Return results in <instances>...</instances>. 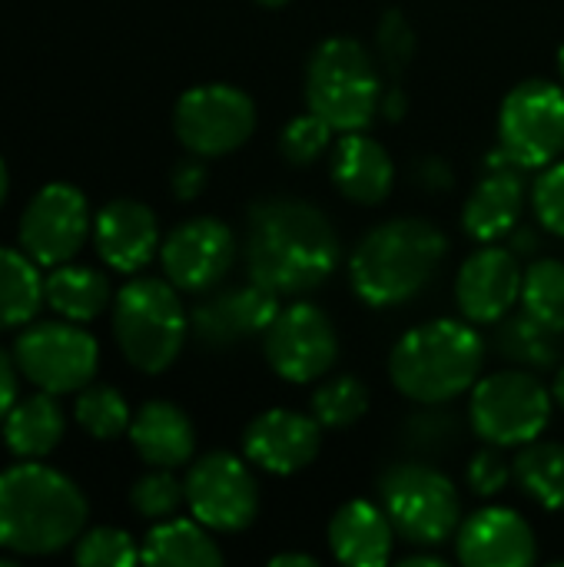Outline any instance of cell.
Masks as SVG:
<instances>
[{"label":"cell","mask_w":564,"mask_h":567,"mask_svg":"<svg viewBox=\"0 0 564 567\" xmlns=\"http://www.w3.org/2000/svg\"><path fill=\"white\" fill-rule=\"evenodd\" d=\"M342 262L329 216L296 196H266L246 216L249 279L276 296H306L326 286Z\"/></svg>","instance_id":"6da1fadb"},{"label":"cell","mask_w":564,"mask_h":567,"mask_svg":"<svg viewBox=\"0 0 564 567\" xmlns=\"http://www.w3.org/2000/svg\"><path fill=\"white\" fill-rule=\"evenodd\" d=\"M449 256L445 233L419 216L389 219L362 236L349 276L356 296L372 309L406 306L422 296Z\"/></svg>","instance_id":"7a4b0ae2"},{"label":"cell","mask_w":564,"mask_h":567,"mask_svg":"<svg viewBox=\"0 0 564 567\" xmlns=\"http://www.w3.org/2000/svg\"><path fill=\"white\" fill-rule=\"evenodd\" d=\"M485 365V342L469 322L432 319L409 329L389 355L392 385L419 405H445L472 392Z\"/></svg>","instance_id":"3957f363"},{"label":"cell","mask_w":564,"mask_h":567,"mask_svg":"<svg viewBox=\"0 0 564 567\" xmlns=\"http://www.w3.org/2000/svg\"><path fill=\"white\" fill-rule=\"evenodd\" d=\"M86 522L80 488L53 468L17 465L0 475V548L53 555L76 542Z\"/></svg>","instance_id":"277c9868"},{"label":"cell","mask_w":564,"mask_h":567,"mask_svg":"<svg viewBox=\"0 0 564 567\" xmlns=\"http://www.w3.org/2000/svg\"><path fill=\"white\" fill-rule=\"evenodd\" d=\"M306 103L336 133L366 130L382 110L376 56L356 37L322 40L306 63Z\"/></svg>","instance_id":"5b68a950"},{"label":"cell","mask_w":564,"mask_h":567,"mask_svg":"<svg viewBox=\"0 0 564 567\" xmlns=\"http://www.w3.org/2000/svg\"><path fill=\"white\" fill-rule=\"evenodd\" d=\"M113 332L126 362L140 372H163L183 352L189 319L173 282L133 279L113 302Z\"/></svg>","instance_id":"8992f818"},{"label":"cell","mask_w":564,"mask_h":567,"mask_svg":"<svg viewBox=\"0 0 564 567\" xmlns=\"http://www.w3.org/2000/svg\"><path fill=\"white\" fill-rule=\"evenodd\" d=\"M379 505L396 535L416 548H439L462 525L455 485L425 462H392L379 475Z\"/></svg>","instance_id":"52a82bcc"},{"label":"cell","mask_w":564,"mask_h":567,"mask_svg":"<svg viewBox=\"0 0 564 567\" xmlns=\"http://www.w3.org/2000/svg\"><path fill=\"white\" fill-rule=\"evenodd\" d=\"M555 395L529 369L495 372L472 385L469 422L475 435L499 449L535 442L552 422Z\"/></svg>","instance_id":"ba28073f"},{"label":"cell","mask_w":564,"mask_h":567,"mask_svg":"<svg viewBox=\"0 0 564 567\" xmlns=\"http://www.w3.org/2000/svg\"><path fill=\"white\" fill-rule=\"evenodd\" d=\"M499 146L522 169H545L564 153V90L552 80H525L502 100Z\"/></svg>","instance_id":"9c48e42d"},{"label":"cell","mask_w":564,"mask_h":567,"mask_svg":"<svg viewBox=\"0 0 564 567\" xmlns=\"http://www.w3.org/2000/svg\"><path fill=\"white\" fill-rule=\"evenodd\" d=\"M180 143L196 156H226L256 130V103L229 83L193 86L173 110Z\"/></svg>","instance_id":"30bf717a"},{"label":"cell","mask_w":564,"mask_h":567,"mask_svg":"<svg viewBox=\"0 0 564 567\" xmlns=\"http://www.w3.org/2000/svg\"><path fill=\"white\" fill-rule=\"evenodd\" d=\"M186 505L209 532H243L259 515V485L249 465L229 452H209L186 475Z\"/></svg>","instance_id":"8fae6325"},{"label":"cell","mask_w":564,"mask_h":567,"mask_svg":"<svg viewBox=\"0 0 564 567\" xmlns=\"http://www.w3.org/2000/svg\"><path fill=\"white\" fill-rule=\"evenodd\" d=\"M13 359L37 389L63 395L93 382L100 349L90 332L70 322H40L17 339Z\"/></svg>","instance_id":"7c38bea8"},{"label":"cell","mask_w":564,"mask_h":567,"mask_svg":"<svg viewBox=\"0 0 564 567\" xmlns=\"http://www.w3.org/2000/svg\"><path fill=\"white\" fill-rule=\"evenodd\" d=\"M266 359L286 382H316L339 359V336L332 319L312 302H293L279 309L266 329Z\"/></svg>","instance_id":"4fadbf2b"},{"label":"cell","mask_w":564,"mask_h":567,"mask_svg":"<svg viewBox=\"0 0 564 567\" xmlns=\"http://www.w3.org/2000/svg\"><path fill=\"white\" fill-rule=\"evenodd\" d=\"M236 252H239L236 233L213 216H199L180 223L163 239L160 259L166 279L180 292H209L229 276Z\"/></svg>","instance_id":"5bb4252c"},{"label":"cell","mask_w":564,"mask_h":567,"mask_svg":"<svg viewBox=\"0 0 564 567\" xmlns=\"http://www.w3.org/2000/svg\"><path fill=\"white\" fill-rule=\"evenodd\" d=\"M90 209L80 189L66 183L43 186L20 219V246L37 266H63L86 239Z\"/></svg>","instance_id":"9a60e30c"},{"label":"cell","mask_w":564,"mask_h":567,"mask_svg":"<svg viewBox=\"0 0 564 567\" xmlns=\"http://www.w3.org/2000/svg\"><path fill=\"white\" fill-rule=\"evenodd\" d=\"M522 279L525 272L515 252L495 243H482V249H475L462 262L455 279V299L462 316L475 326L502 322L522 302Z\"/></svg>","instance_id":"2e32d148"},{"label":"cell","mask_w":564,"mask_h":567,"mask_svg":"<svg viewBox=\"0 0 564 567\" xmlns=\"http://www.w3.org/2000/svg\"><path fill=\"white\" fill-rule=\"evenodd\" d=\"M322 449V425L316 415L293 409H269L256 415L243 435L246 458L269 475H296L316 462Z\"/></svg>","instance_id":"e0dca14e"},{"label":"cell","mask_w":564,"mask_h":567,"mask_svg":"<svg viewBox=\"0 0 564 567\" xmlns=\"http://www.w3.org/2000/svg\"><path fill=\"white\" fill-rule=\"evenodd\" d=\"M276 299L279 296L263 289L259 282L209 292L193 309L189 329L203 346H213V349H226L243 339L266 336V329L273 326V319L279 312Z\"/></svg>","instance_id":"ac0fdd59"},{"label":"cell","mask_w":564,"mask_h":567,"mask_svg":"<svg viewBox=\"0 0 564 567\" xmlns=\"http://www.w3.org/2000/svg\"><path fill=\"white\" fill-rule=\"evenodd\" d=\"M525 196H529L525 169L519 163H512L509 153L499 146L489 156V173L475 183V189L469 193V199L462 206V229L475 243L505 239L522 219Z\"/></svg>","instance_id":"d6986e66"},{"label":"cell","mask_w":564,"mask_h":567,"mask_svg":"<svg viewBox=\"0 0 564 567\" xmlns=\"http://www.w3.org/2000/svg\"><path fill=\"white\" fill-rule=\"evenodd\" d=\"M455 555L465 567H529L539 555L532 525L512 508H482L455 532Z\"/></svg>","instance_id":"ffe728a7"},{"label":"cell","mask_w":564,"mask_h":567,"mask_svg":"<svg viewBox=\"0 0 564 567\" xmlns=\"http://www.w3.org/2000/svg\"><path fill=\"white\" fill-rule=\"evenodd\" d=\"M100 259L116 272H140L160 249V226L150 206L136 199H113L96 216Z\"/></svg>","instance_id":"44dd1931"},{"label":"cell","mask_w":564,"mask_h":567,"mask_svg":"<svg viewBox=\"0 0 564 567\" xmlns=\"http://www.w3.org/2000/svg\"><path fill=\"white\" fill-rule=\"evenodd\" d=\"M332 183L346 199L359 206H379L396 186V163L389 150L362 130L342 133V140L332 146Z\"/></svg>","instance_id":"7402d4cb"},{"label":"cell","mask_w":564,"mask_h":567,"mask_svg":"<svg viewBox=\"0 0 564 567\" xmlns=\"http://www.w3.org/2000/svg\"><path fill=\"white\" fill-rule=\"evenodd\" d=\"M396 528L382 505L346 502L329 522V548L336 561L349 567H382L392 558Z\"/></svg>","instance_id":"603a6c76"},{"label":"cell","mask_w":564,"mask_h":567,"mask_svg":"<svg viewBox=\"0 0 564 567\" xmlns=\"http://www.w3.org/2000/svg\"><path fill=\"white\" fill-rule=\"evenodd\" d=\"M130 442L153 468H180L196 449L193 422L173 402H146L130 422Z\"/></svg>","instance_id":"cb8c5ba5"},{"label":"cell","mask_w":564,"mask_h":567,"mask_svg":"<svg viewBox=\"0 0 564 567\" xmlns=\"http://www.w3.org/2000/svg\"><path fill=\"white\" fill-rule=\"evenodd\" d=\"M140 561L166 567H216L223 565V551L206 535V525L166 518L146 535Z\"/></svg>","instance_id":"d4e9b609"},{"label":"cell","mask_w":564,"mask_h":567,"mask_svg":"<svg viewBox=\"0 0 564 567\" xmlns=\"http://www.w3.org/2000/svg\"><path fill=\"white\" fill-rule=\"evenodd\" d=\"M63 435V412L50 392L13 405L3 419V442L17 458H43Z\"/></svg>","instance_id":"484cf974"},{"label":"cell","mask_w":564,"mask_h":567,"mask_svg":"<svg viewBox=\"0 0 564 567\" xmlns=\"http://www.w3.org/2000/svg\"><path fill=\"white\" fill-rule=\"evenodd\" d=\"M43 299L70 322L96 319L110 302V282L86 266H60L43 282Z\"/></svg>","instance_id":"4316f807"},{"label":"cell","mask_w":564,"mask_h":567,"mask_svg":"<svg viewBox=\"0 0 564 567\" xmlns=\"http://www.w3.org/2000/svg\"><path fill=\"white\" fill-rule=\"evenodd\" d=\"M562 336L564 332H555L552 326L539 322L535 316H529L522 309L519 316L502 319L499 349L515 365H522L529 372H545V369H555L562 359Z\"/></svg>","instance_id":"83f0119b"},{"label":"cell","mask_w":564,"mask_h":567,"mask_svg":"<svg viewBox=\"0 0 564 567\" xmlns=\"http://www.w3.org/2000/svg\"><path fill=\"white\" fill-rule=\"evenodd\" d=\"M515 482L522 492L548 512H564V445L558 442H529L515 465Z\"/></svg>","instance_id":"f1b7e54d"},{"label":"cell","mask_w":564,"mask_h":567,"mask_svg":"<svg viewBox=\"0 0 564 567\" xmlns=\"http://www.w3.org/2000/svg\"><path fill=\"white\" fill-rule=\"evenodd\" d=\"M43 302V279L30 256L0 249V332L17 329L37 316Z\"/></svg>","instance_id":"f546056e"},{"label":"cell","mask_w":564,"mask_h":567,"mask_svg":"<svg viewBox=\"0 0 564 567\" xmlns=\"http://www.w3.org/2000/svg\"><path fill=\"white\" fill-rule=\"evenodd\" d=\"M369 412V389L356 375H336L326 379L312 392V415L322 429H349Z\"/></svg>","instance_id":"4dcf8cb0"},{"label":"cell","mask_w":564,"mask_h":567,"mask_svg":"<svg viewBox=\"0 0 564 567\" xmlns=\"http://www.w3.org/2000/svg\"><path fill=\"white\" fill-rule=\"evenodd\" d=\"M522 309L555 332H564V262L539 259L525 269Z\"/></svg>","instance_id":"1f68e13d"},{"label":"cell","mask_w":564,"mask_h":567,"mask_svg":"<svg viewBox=\"0 0 564 567\" xmlns=\"http://www.w3.org/2000/svg\"><path fill=\"white\" fill-rule=\"evenodd\" d=\"M73 415L93 439H103V442L130 432L126 399L110 385H83V392L73 405Z\"/></svg>","instance_id":"d6a6232c"},{"label":"cell","mask_w":564,"mask_h":567,"mask_svg":"<svg viewBox=\"0 0 564 567\" xmlns=\"http://www.w3.org/2000/svg\"><path fill=\"white\" fill-rule=\"evenodd\" d=\"M332 133L336 130L309 110V113L286 123V130L279 136V153L293 166H312L332 146Z\"/></svg>","instance_id":"836d02e7"},{"label":"cell","mask_w":564,"mask_h":567,"mask_svg":"<svg viewBox=\"0 0 564 567\" xmlns=\"http://www.w3.org/2000/svg\"><path fill=\"white\" fill-rule=\"evenodd\" d=\"M183 502H186V485H180L170 475V468H156V472L143 475L130 492V505L136 508V515H143L150 522L173 518Z\"/></svg>","instance_id":"e575fe53"},{"label":"cell","mask_w":564,"mask_h":567,"mask_svg":"<svg viewBox=\"0 0 564 567\" xmlns=\"http://www.w3.org/2000/svg\"><path fill=\"white\" fill-rule=\"evenodd\" d=\"M76 565L83 567H130L140 561L136 542L120 528H96L76 542Z\"/></svg>","instance_id":"d590c367"},{"label":"cell","mask_w":564,"mask_h":567,"mask_svg":"<svg viewBox=\"0 0 564 567\" xmlns=\"http://www.w3.org/2000/svg\"><path fill=\"white\" fill-rule=\"evenodd\" d=\"M532 206L539 223L564 239V159H555L552 166L542 169L532 189Z\"/></svg>","instance_id":"8d00e7d4"},{"label":"cell","mask_w":564,"mask_h":567,"mask_svg":"<svg viewBox=\"0 0 564 567\" xmlns=\"http://www.w3.org/2000/svg\"><path fill=\"white\" fill-rule=\"evenodd\" d=\"M376 43H379V60L386 63V70H389L392 76H399V73L409 66L412 53H416L412 27H409V20H406L399 10H389V13L382 17Z\"/></svg>","instance_id":"74e56055"},{"label":"cell","mask_w":564,"mask_h":567,"mask_svg":"<svg viewBox=\"0 0 564 567\" xmlns=\"http://www.w3.org/2000/svg\"><path fill=\"white\" fill-rule=\"evenodd\" d=\"M512 475H515V472L509 468V462H505V455H502V449H499V445L482 449V452L469 462V472H465L469 488H472L475 495H482V498L499 495V492L509 485V478H512Z\"/></svg>","instance_id":"f35d334b"},{"label":"cell","mask_w":564,"mask_h":567,"mask_svg":"<svg viewBox=\"0 0 564 567\" xmlns=\"http://www.w3.org/2000/svg\"><path fill=\"white\" fill-rule=\"evenodd\" d=\"M203 186H206V169H203L199 163H183V166H176V173H173V189H176L180 199H196V196L203 193Z\"/></svg>","instance_id":"ab89813d"},{"label":"cell","mask_w":564,"mask_h":567,"mask_svg":"<svg viewBox=\"0 0 564 567\" xmlns=\"http://www.w3.org/2000/svg\"><path fill=\"white\" fill-rule=\"evenodd\" d=\"M13 395H17V375H13V362L0 352V419H7V412L13 409Z\"/></svg>","instance_id":"60d3db41"},{"label":"cell","mask_w":564,"mask_h":567,"mask_svg":"<svg viewBox=\"0 0 564 567\" xmlns=\"http://www.w3.org/2000/svg\"><path fill=\"white\" fill-rule=\"evenodd\" d=\"M269 565H273V567H316L319 561H316L312 555H299V551H289V555H276V558H269Z\"/></svg>","instance_id":"b9f144b4"},{"label":"cell","mask_w":564,"mask_h":567,"mask_svg":"<svg viewBox=\"0 0 564 567\" xmlns=\"http://www.w3.org/2000/svg\"><path fill=\"white\" fill-rule=\"evenodd\" d=\"M402 565L406 567H445L449 561H445V558H439V555H412V558H402Z\"/></svg>","instance_id":"7bdbcfd3"},{"label":"cell","mask_w":564,"mask_h":567,"mask_svg":"<svg viewBox=\"0 0 564 567\" xmlns=\"http://www.w3.org/2000/svg\"><path fill=\"white\" fill-rule=\"evenodd\" d=\"M552 395H555V402L564 409V365L558 369V375H555V385H552Z\"/></svg>","instance_id":"ee69618b"},{"label":"cell","mask_w":564,"mask_h":567,"mask_svg":"<svg viewBox=\"0 0 564 567\" xmlns=\"http://www.w3.org/2000/svg\"><path fill=\"white\" fill-rule=\"evenodd\" d=\"M7 196V169H3V159H0V203Z\"/></svg>","instance_id":"f6af8a7d"},{"label":"cell","mask_w":564,"mask_h":567,"mask_svg":"<svg viewBox=\"0 0 564 567\" xmlns=\"http://www.w3.org/2000/svg\"><path fill=\"white\" fill-rule=\"evenodd\" d=\"M256 3H263V7H283V3H289V0H256Z\"/></svg>","instance_id":"bcb514c9"},{"label":"cell","mask_w":564,"mask_h":567,"mask_svg":"<svg viewBox=\"0 0 564 567\" xmlns=\"http://www.w3.org/2000/svg\"><path fill=\"white\" fill-rule=\"evenodd\" d=\"M558 70H562V80H564V47L558 50Z\"/></svg>","instance_id":"7dc6e473"}]
</instances>
